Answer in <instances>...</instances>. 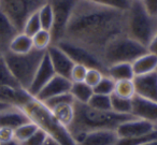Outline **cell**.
<instances>
[{"label":"cell","mask_w":157,"mask_h":145,"mask_svg":"<svg viewBox=\"0 0 157 145\" xmlns=\"http://www.w3.org/2000/svg\"><path fill=\"white\" fill-rule=\"evenodd\" d=\"M0 85L10 87H22L18 84L17 80L13 75L11 70L9 69L2 57L0 59Z\"/></svg>","instance_id":"29"},{"label":"cell","mask_w":157,"mask_h":145,"mask_svg":"<svg viewBox=\"0 0 157 145\" xmlns=\"http://www.w3.org/2000/svg\"><path fill=\"white\" fill-rule=\"evenodd\" d=\"M114 95L118 97L126 98V99H132L136 96L135 85L132 80H123L115 82V88H114Z\"/></svg>","instance_id":"27"},{"label":"cell","mask_w":157,"mask_h":145,"mask_svg":"<svg viewBox=\"0 0 157 145\" xmlns=\"http://www.w3.org/2000/svg\"><path fill=\"white\" fill-rule=\"evenodd\" d=\"M146 52V46L135 41L125 33L107 44L102 51L101 59L105 68H108L109 66L118 63H131Z\"/></svg>","instance_id":"6"},{"label":"cell","mask_w":157,"mask_h":145,"mask_svg":"<svg viewBox=\"0 0 157 145\" xmlns=\"http://www.w3.org/2000/svg\"><path fill=\"white\" fill-rule=\"evenodd\" d=\"M74 99L72 97V95L70 93H61V95H58L56 97H53L51 99L46 100V101L42 102L44 103L48 109H53L57 105H60V104L63 103H74Z\"/></svg>","instance_id":"36"},{"label":"cell","mask_w":157,"mask_h":145,"mask_svg":"<svg viewBox=\"0 0 157 145\" xmlns=\"http://www.w3.org/2000/svg\"><path fill=\"white\" fill-rule=\"evenodd\" d=\"M72 82L67 78H63L60 75H54L50 80V82L38 93L36 96V99L41 102H44L46 100L51 99L53 97H56L61 93H70Z\"/></svg>","instance_id":"15"},{"label":"cell","mask_w":157,"mask_h":145,"mask_svg":"<svg viewBox=\"0 0 157 145\" xmlns=\"http://www.w3.org/2000/svg\"><path fill=\"white\" fill-rule=\"evenodd\" d=\"M131 99L118 97L112 93L111 95V110L118 114H128L131 115Z\"/></svg>","instance_id":"28"},{"label":"cell","mask_w":157,"mask_h":145,"mask_svg":"<svg viewBox=\"0 0 157 145\" xmlns=\"http://www.w3.org/2000/svg\"><path fill=\"white\" fill-rule=\"evenodd\" d=\"M31 39H33V48L38 51L46 52V50L53 44V39H52V35H51V31L45 30V29L39 30L35 36L31 37Z\"/></svg>","instance_id":"26"},{"label":"cell","mask_w":157,"mask_h":145,"mask_svg":"<svg viewBox=\"0 0 157 145\" xmlns=\"http://www.w3.org/2000/svg\"><path fill=\"white\" fill-rule=\"evenodd\" d=\"M143 145H157V140H154V141H152V142H148V143L143 144Z\"/></svg>","instance_id":"46"},{"label":"cell","mask_w":157,"mask_h":145,"mask_svg":"<svg viewBox=\"0 0 157 145\" xmlns=\"http://www.w3.org/2000/svg\"><path fill=\"white\" fill-rule=\"evenodd\" d=\"M103 75H105V73L101 70L96 69V68H88L87 72H86L85 78H84V82L94 88L100 82V80L102 78Z\"/></svg>","instance_id":"37"},{"label":"cell","mask_w":157,"mask_h":145,"mask_svg":"<svg viewBox=\"0 0 157 145\" xmlns=\"http://www.w3.org/2000/svg\"><path fill=\"white\" fill-rule=\"evenodd\" d=\"M105 74L115 82L123 80H132L135 78L132 66L129 63H118L109 66L107 68Z\"/></svg>","instance_id":"21"},{"label":"cell","mask_w":157,"mask_h":145,"mask_svg":"<svg viewBox=\"0 0 157 145\" xmlns=\"http://www.w3.org/2000/svg\"><path fill=\"white\" fill-rule=\"evenodd\" d=\"M46 55L50 59L52 67L57 75L69 78L70 72L74 66L72 59L67 55V53L61 50L57 44H52L46 50Z\"/></svg>","instance_id":"11"},{"label":"cell","mask_w":157,"mask_h":145,"mask_svg":"<svg viewBox=\"0 0 157 145\" xmlns=\"http://www.w3.org/2000/svg\"><path fill=\"white\" fill-rule=\"evenodd\" d=\"M45 2V0H0V11L21 32L27 18Z\"/></svg>","instance_id":"7"},{"label":"cell","mask_w":157,"mask_h":145,"mask_svg":"<svg viewBox=\"0 0 157 145\" xmlns=\"http://www.w3.org/2000/svg\"><path fill=\"white\" fill-rule=\"evenodd\" d=\"M41 29H42L41 24H40L39 17H38V14H37V12H36V13L31 14L26 20V22H25L21 32L25 33V35L29 36V37H33V36H35L36 33L39 30H41Z\"/></svg>","instance_id":"35"},{"label":"cell","mask_w":157,"mask_h":145,"mask_svg":"<svg viewBox=\"0 0 157 145\" xmlns=\"http://www.w3.org/2000/svg\"><path fill=\"white\" fill-rule=\"evenodd\" d=\"M146 48H147V52L152 53V54L157 56V32L155 33L154 37L152 38V40L150 41L148 45L146 46Z\"/></svg>","instance_id":"42"},{"label":"cell","mask_w":157,"mask_h":145,"mask_svg":"<svg viewBox=\"0 0 157 145\" xmlns=\"http://www.w3.org/2000/svg\"><path fill=\"white\" fill-rule=\"evenodd\" d=\"M8 108H10V105L2 103V102H0V112H1V111H3V110H6V109H8Z\"/></svg>","instance_id":"45"},{"label":"cell","mask_w":157,"mask_h":145,"mask_svg":"<svg viewBox=\"0 0 157 145\" xmlns=\"http://www.w3.org/2000/svg\"><path fill=\"white\" fill-rule=\"evenodd\" d=\"M131 115L136 118L150 121L157 127V101L136 95L131 99Z\"/></svg>","instance_id":"12"},{"label":"cell","mask_w":157,"mask_h":145,"mask_svg":"<svg viewBox=\"0 0 157 145\" xmlns=\"http://www.w3.org/2000/svg\"><path fill=\"white\" fill-rule=\"evenodd\" d=\"M37 14L39 17L40 24H41V28L51 31L53 27V23H54V14H53V10L50 3L48 1L43 3L37 11Z\"/></svg>","instance_id":"25"},{"label":"cell","mask_w":157,"mask_h":145,"mask_svg":"<svg viewBox=\"0 0 157 145\" xmlns=\"http://www.w3.org/2000/svg\"><path fill=\"white\" fill-rule=\"evenodd\" d=\"M125 33L126 11L78 0L63 40L84 46L101 58L107 44Z\"/></svg>","instance_id":"1"},{"label":"cell","mask_w":157,"mask_h":145,"mask_svg":"<svg viewBox=\"0 0 157 145\" xmlns=\"http://www.w3.org/2000/svg\"><path fill=\"white\" fill-rule=\"evenodd\" d=\"M87 104L92 108L97 109V110L110 111L111 110V96L94 93L90 101L87 102Z\"/></svg>","instance_id":"32"},{"label":"cell","mask_w":157,"mask_h":145,"mask_svg":"<svg viewBox=\"0 0 157 145\" xmlns=\"http://www.w3.org/2000/svg\"><path fill=\"white\" fill-rule=\"evenodd\" d=\"M44 55L45 52L35 48L26 54H14L7 51L2 54V58L17 80L18 84L23 88L28 89Z\"/></svg>","instance_id":"5"},{"label":"cell","mask_w":157,"mask_h":145,"mask_svg":"<svg viewBox=\"0 0 157 145\" xmlns=\"http://www.w3.org/2000/svg\"><path fill=\"white\" fill-rule=\"evenodd\" d=\"M131 66L135 76L152 73L157 71V56L150 52H146L132 61Z\"/></svg>","instance_id":"19"},{"label":"cell","mask_w":157,"mask_h":145,"mask_svg":"<svg viewBox=\"0 0 157 145\" xmlns=\"http://www.w3.org/2000/svg\"><path fill=\"white\" fill-rule=\"evenodd\" d=\"M140 1L151 15L157 17V0H140Z\"/></svg>","instance_id":"40"},{"label":"cell","mask_w":157,"mask_h":145,"mask_svg":"<svg viewBox=\"0 0 157 145\" xmlns=\"http://www.w3.org/2000/svg\"><path fill=\"white\" fill-rule=\"evenodd\" d=\"M156 129V126L153 125L150 121L131 117V118L123 121L121 125H118L115 131L118 138H132V136L145 135V134L152 133Z\"/></svg>","instance_id":"10"},{"label":"cell","mask_w":157,"mask_h":145,"mask_svg":"<svg viewBox=\"0 0 157 145\" xmlns=\"http://www.w3.org/2000/svg\"><path fill=\"white\" fill-rule=\"evenodd\" d=\"M48 135L41 129H38L31 136H29L27 140L22 142V145H43L45 143Z\"/></svg>","instance_id":"39"},{"label":"cell","mask_w":157,"mask_h":145,"mask_svg":"<svg viewBox=\"0 0 157 145\" xmlns=\"http://www.w3.org/2000/svg\"><path fill=\"white\" fill-rule=\"evenodd\" d=\"M54 75H56V73H55L54 69H53V67H52V63H51L50 59H48V55H46V52H45V55H44L40 66L38 67L33 81H31L30 86L27 89L28 93H30L31 96L36 97V96L38 95V93L50 82V80Z\"/></svg>","instance_id":"14"},{"label":"cell","mask_w":157,"mask_h":145,"mask_svg":"<svg viewBox=\"0 0 157 145\" xmlns=\"http://www.w3.org/2000/svg\"><path fill=\"white\" fill-rule=\"evenodd\" d=\"M43 145H60V144H59L58 142H56L54 139H52V138H50V136H48Z\"/></svg>","instance_id":"43"},{"label":"cell","mask_w":157,"mask_h":145,"mask_svg":"<svg viewBox=\"0 0 157 145\" xmlns=\"http://www.w3.org/2000/svg\"><path fill=\"white\" fill-rule=\"evenodd\" d=\"M31 121L43 130L50 138L54 139L60 145H76L75 140L69 129L63 126L52 113V111L41 101L33 98L23 108Z\"/></svg>","instance_id":"3"},{"label":"cell","mask_w":157,"mask_h":145,"mask_svg":"<svg viewBox=\"0 0 157 145\" xmlns=\"http://www.w3.org/2000/svg\"><path fill=\"white\" fill-rule=\"evenodd\" d=\"M33 96L23 87H10L0 85V102L10 106L24 108L33 99Z\"/></svg>","instance_id":"13"},{"label":"cell","mask_w":157,"mask_h":145,"mask_svg":"<svg viewBox=\"0 0 157 145\" xmlns=\"http://www.w3.org/2000/svg\"><path fill=\"white\" fill-rule=\"evenodd\" d=\"M154 140H157V129L152 133L145 134V135L132 136V138H118L116 145H143Z\"/></svg>","instance_id":"30"},{"label":"cell","mask_w":157,"mask_h":145,"mask_svg":"<svg viewBox=\"0 0 157 145\" xmlns=\"http://www.w3.org/2000/svg\"><path fill=\"white\" fill-rule=\"evenodd\" d=\"M0 145H22L21 144V142H18V141H16L15 139L12 141H9V142H6V143H1Z\"/></svg>","instance_id":"44"},{"label":"cell","mask_w":157,"mask_h":145,"mask_svg":"<svg viewBox=\"0 0 157 145\" xmlns=\"http://www.w3.org/2000/svg\"><path fill=\"white\" fill-rule=\"evenodd\" d=\"M70 93L73 97L74 101L78 103H87L92 96L94 95V89L87 85L85 82H78L72 83Z\"/></svg>","instance_id":"23"},{"label":"cell","mask_w":157,"mask_h":145,"mask_svg":"<svg viewBox=\"0 0 157 145\" xmlns=\"http://www.w3.org/2000/svg\"><path fill=\"white\" fill-rule=\"evenodd\" d=\"M90 3L102 6V7L111 8V9L121 10V11H126L130 6V0H84Z\"/></svg>","instance_id":"33"},{"label":"cell","mask_w":157,"mask_h":145,"mask_svg":"<svg viewBox=\"0 0 157 145\" xmlns=\"http://www.w3.org/2000/svg\"><path fill=\"white\" fill-rule=\"evenodd\" d=\"M114 88H115V81L112 80L110 76L107 74L102 76L100 82L94 87V93H101V95H108L111 96L114 93Z\"/></svg>","instance_id":"34"},{"label":"cell","mask_w":157,"mask_h":145,"mask_svg":"<svg viewBox=\"0 0 157 145\" xmlns=\"http://www.w3.org/2000/svg\"><path fill=\"white\" fill-rule=\"evenodd\" d=\"M28 121H30V118L22 108L10 106L0 112V128H10L15 130Z\"/></svg>","instance_id":"18"},{"label":"cell","mask_w":157,"mask_h":145,"mask_svg":"<svg viewBox=\"0 0 157 145\" xmlns=\"http://www.w3.org/2000/svg\"><path fill=\"white\" fill-rule=\"evenodd\" d=\"M78 1V0H48L54 14V23L51 29L53 44H57L63 39L66 29Z\"/></svg>","instance_id":"8"},{"label":"cell","mask_w":157,"mask_h":145,"mask_svg":"<svg viewBox=\"0 0 157 145\" xmlns=\"http://www.w3.org/2000/svg\"><path fill=\"white\" fill-rule=\"evenodd\" d=\"M14 140V130L10 128H0V144Z\"/></svg>","instance_id":"41"},{"label":"cell","mask_w":157,"mask_h":145,"mask_svg":"<svg viewBox=\"0 0 157 145\" xmlns=\"http://www.w3.org/2000/svg\"><path fill=\"white\" fill-rule=\"evenodd\" d=\"M130 1H140V0H130Z\"/></svg>","instance_id":"48"},{"label":"cell","mask_w":157,"mask_h":145,"mask_svg":"<svg viewBox=\"0 0 157 145\" xmlns=\"http://www.w3.org/2000/svg\"><path fill=\"white\" fill-rule=\"evenodd\" d=\"M54 116L66 127H69L74 117V103H63L51 109Z\"/></svg>","instance_id":"24"},{"label":"cell","mask_w":157,"mask_h":145,"mask_svg":"<svg viewBox=\"0 0 157 145\" xmlns=\"http://www.w3.org/2000/svg\"><path fill=\"white\" fill-rule=\"evenodd\" d=\"M2 54H3V53L1 52V51H0V59H1V57H2Z\"/></svg>","instance_id":"47"},{"label":"cell","mask_w":157,"mask_h":145,"mask_svg":"<svg viewBox=\"0 0 157 145\" xmlns=\"http://www.w3.org/2000/svg\"><path fill=\"white\" fill-rule=\"evenodd\" d=\"M20 31L12 24V22L0 11V51L7 52L10 42Z\"/></svg>","instance_id":"20"},{"label":"cell","mask_w":157,"mask_h":145,"mask_svg":"<svg viewBox=\"0 0 157 145\" xmlns=\"http://www.w3.org/2000/svg\"><path fill=\"white\" fill-rule=\"evenodd\" d=\"M157 32V17L148 13L141 1H131L126 10V35L147 46Z\"/></svg>","instance_id":"4"},{"label":"cell","mask_w":157,"mask_h":145,"mask_svg":"<svg viewBox=\"0 0 157 145\" xmlns=\"http://www.w3.org/2000/svg\"><path fill=\"white\" fill-rule=\"evenodd\" d=\"M131 117H133L132 115L118 114L112 110H97L87 103L74 102V117L68 129L76 141L84 133L90 131L116 130L118 125Z\"/></svg>","instance_id":"2"},{"label":"cell","mask_w":157,"mask_h":145,"mask_svg":"<svg viewBox=\"0 0 157 145\" xmlns=\"http://www.w3.org/2000/svg\"><path fill=\"white\" fill-rule=\"evenodd\" d=\"M39 129L38 126L36 125L33 121H28V123L24 124V125L20 126L18 128H16L14 130V139L18 142H24L25 140L31 136L33 133H35L37 130Z\"/></svg>","instance_id":"31"},{"label":"cell","mask_w":157,"mask_h":145,"mask_svg":"<svg viewBox=\"0 0 157 145\" xmlns=\"http://www.w3.org/2000/svg\"><path fill=\"white\" fill-rule=\"evenodd\" d=\"M33 50V39L23 32H18L10 42L8 51L14 54H26Z\"/></svg>","instance_id":"22"},{"label":"cell","mask_w":157,"mask_h":145,"mask_svg":"<svg viewBox=\"0 0 157 145\" xmlns=\"http://www.w3.org/2000/svg\"><path fill=\"white\" fill-rule=\"evenodd\" d=\"M45 1H48V0H45Z\"/></svg>","instance_id":"49"},{"label":"cell","mask_w":157,"mask_h":145,"mask_svg":"<svg viewBox=\"0 0 157 145\" xmlns=\"http://www.w3.org/2000/svg\"><path fill=\"white\" fill-rule=\"evenodd\" d=\"M57 45L67 53V55L72 59L74 63L85 66L86 68H96L101 70L105 74L107 72V68L103 65L100 57L84 46L78 45L68 40H61L57 43Z\"/></svg>","instance_id":"9"},{"label":"cell","mask_w":157,"mask_h":145,"mask_svg":"<svg viewBox=\"0 0 157 145\" xmlns=\"http://www.w3.org/2000/svg\"><path fill=\"white\" fill-rule=\"evenodd\" d=\"M117 140L115 130H96L84 133L75 142L76 145H116Z\"/></svg>","instance_id":"17"},{"label":"cell","mask_w":157,"mask_h":145,"mask_svg":"<svg viewBox=\"0 0 157 145\" xmlns=\"http://www.w3.org/2000/svg\"><path fill=\"white\" fill-rule=\"evenodd\" d=\"M87 69L85 66L78 65V63H74L73 68H72L71 72H70L69 80L72 83H78V82H84V78H85L86 72Z\"/></svg>","instance_id":"38"},{"label":"cell","mask_w":157,"mask_h":145,"mask_svg":"<svg viewBox=\"0 0 157 145\" xmlns=\"http://www.w3.org/2000/svg\"><path fill=\"white\" fill-rule=\"evenodd\" d=\"M132 81L136 95L157 101V71L143 75H136Z\"/></svg>","instance_id":"16"}]
</instances>
